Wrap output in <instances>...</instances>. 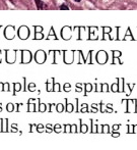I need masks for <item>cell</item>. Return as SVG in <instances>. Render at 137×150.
<instances>
[{
    "label": "cell",
    "mask_w": 137,
    "mask_h": 150,
    "mask_svg": "<svg viewBox=\"0 0 137 150\" xmlns=\"http://www.w3.org/2000/svg\"><path fill=\"white\" fill-rule=\"evenodd\" d=\"M60 9H62V10H64V9H65V10H68L69 8L67 7L66 5H61V6H60Z\"/></svg>",
    "instance_id": "obj_2"
},
{
    "label": "cell",
    "mask_w": 137,
    "mask_h": 150,
    "mask_svg": "<svg viewBox=\"0 0 137 150\" xmlns=\"http://www.w3.org/2000/svg\"><path fill=\"white\" fill-rule=\"evenodd\" d=\"M36 3H37V8L38 9H42V8H44V3L41 1V0H35Z\"/></svg>",
    "instance_id": "obj_1"
},
{
    "label": "cell",
    "mask_w": 137,
    "mask_h": 150,
    "mask_svg": "<svg viewBox=\"0 0 137 150\" xmlns=\"http://www.w3.org/2000/svg\"><path fill=\"white\" fill-rule=\"evenodd\" d=\"M75 1H77V2H79V1H80V0H75Z\"/></svg>",
    "instance_id": "obj_3"
}]
</instances>
